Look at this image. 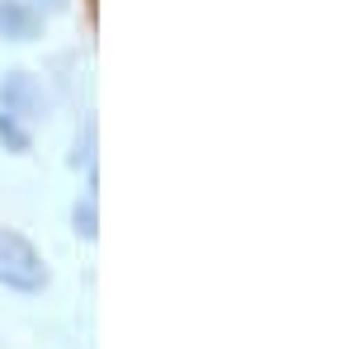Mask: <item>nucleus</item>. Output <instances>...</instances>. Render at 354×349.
I'll use <instances>...</instances> for the list:
<instances>
[{
	"label": "nucleus",
	"instance_id": "f257e3e1",
	"mask_svg": "<svg viewBox=\"0 0 354 349\" xmlns=\"http://www.w3.org/2000/svg\"><path fill=\"white\" fill-rule=\"evenodd\" d=\"M53 283V269L43 260V250L28 241L24 232L0 227V288L10 293H43Z\"/></svg>",
	"mask_w": 354,
	"mask_h": 349
},
{
	"label": "nucleus",
	"instance_id": "f03ea898",
	"mask_svg": "<svg viewBox=\"0 0 354 349\" xmlns=\"http://www.w3.org/2000/svg\"><path fill=\"white\" fill-rule=\"evenodd\" d=\"M0 113L19 118V123H38L48 118V90L33 71H5L0 76Z\"/></svg>",
	"mask_w": 354,
	"mask_h": 349
},
{
	"label": "nucleus",
	"instance_id": "7ed1b4c3",
	"mask_svg": "<svg viewBox=\"0 0 354 349\" xmlns=\"http://www.w3.org/2000/svg\"><path fill=\"white\" fill-rule=\"evenodd\" d=\"M43 33V15L28 0H0V43H33Z\"/></svg>",
	"mask_w": 354,
	"mask_h": 349
},
{
	"label": "nucleus",
	"instance_id": "20e7f679",
	"mask_svg": "<svg viewBox=\"0 0 354 349\" xmlns=\"http://www.w3.org/2000/svg\"><path fill=\"white\" fill-rule=\"evenodd\" d=\"M71 232H76L85 245L100 241V203H95V189H90L85 198H76V208H71Z\"/></svg>",
	"mask_w": 354,
	"mask_h": 349
},
{
	"label": "nucleus",
	"instance_id": "39448f33",
	"mask_svg": "<svg viewBox=\"0 0 354 349\" xmlns=\"http://www.w3.org/2000/svg\"><path fill=\"white\" fill-rule=\"evenodd\" d=\"M0 147H5L10 156H28V151H33V137H28V123H19V118H10V113H0Z\"/></svg>",
	"mask_w": 354,
	"mask_h": 349
},
{
	"label": "nucleus",
	"instance_id": "423d86ee",
	"mask_svg": "<svg viewBox=\"0 0 354 349\" xmlns=\"http://www.w3.org/2000/svg\"><path fill=\"white\" fill-rule=\"evenodd\" d=\"M95 142H100V123L85 118V133L76 137V156H71V165L90 175V189H95Z\"/></svg>",
	"mask_w": 354,
	"mask_h": 349
},
{
	"label": "nucleus",
	"instance_id": "0eeeda50",
	"mask_svg": "<svg viewBox=\"0 0 354 349\" xmlns=\"http://www.w3.org/2000/svg\"><path fill=\"white\" fill-rule=\"evenodd\" d=\"M38 5H48V10H66V0H38Z\"/></svg>",
	"mask_w": 354,
	"mask_h": 349
}]
</instances>
